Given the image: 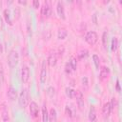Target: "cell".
Masks as SVG:
<instances>
[{
	"label": "cell",
	"mask_w": 122,
	"mask_h": 122,
	"mask_svg": "<svg viewBox=\"0 0 122 122\" xmlns=\"http://www.w3.org/2000/svg\"><path fill=\"white\" fill-rule=\"evenodd\" d=\"M89 119L91 121H95L96 120V112H95L94 107H92L90 109V112H89Z\"/></svg>",
	"instance_id": "44dd1931"
},
{
	"label": "cell",
	"mask_w": 122,
	"mask_h": 122,
	"mask_svg": "<svg viewBox=\"0 0 122 122\" xmlns=\"http://www.w3.org/2000/svg\"><path fill=\"white\" fill-rule=\"evenodd\" d=\"M42 121L43 122H48L49 121V112L47 110V106L44 103L42 107Z\"/></svg>",
	"instance_id": "9a60e30c"
},
{
	"label": "cell",
	"mask_w": 122,
	"mask_h": 122,
	"mask_svg": "<svg viewBox=\"0 0 122 122\" xmlns=\"http://www.w3.org/2000/svg\"><path fill=\"white\" fill-rule=\"evenodd\" d=\"M30 71L28 66H23L22 70H21V80L24 84H26L29 79H30Z\"/></svg>",
	"instance_id": "8992f818"
},
{
	"label": "cell",
	"mask_w": 122,
	"mask_h": 122,
	"mask_svg": "<svg viewBox=\"0 0 122 122\" xmlns=\"http://www.w3.org/2000/svg\"><path fill=\"white\" fill-rule=\"evenodd\" d=\"M47 94L50 96V97H53V95L55 94V90L53 87H49L47 89Z\"/></svg>",
	"instance_id": "4316f807"
},
{
	"label": "cell",
	"mask_w": 122,
	"mask_h": 122,
	"mask_svg": "<svg viewBox=\"0 0 122 122\" xmlns=\"http://www.w3.org/2000/svg\"><path fill=\"white\" fill-rule=\"evenodd\" d=\"M92 60H93V64H94V67L96 70H99V67H100V59H99V56L96 55V54H93L92 55Z\"/></svg>",
	"instance_id": "d4e9b609"
},
{
	"label": "cell",
	"mask_w": 122,
	"mask_h": 122,
	"mask_svg": "<svg viewBox=\"0 0 122 122\" xmlns=\"http://www.w3.org/2000/svg\"><path fill=\"white\" fill-rule=\"evenodd\" d=\"M69 62H70V64H71V68H72L73 71H76V68H77V62H76V58L72 56V57H71V58H70Z\"/></svg>",
	"instance_id": "484cf974"
},
{
	"label": "cell",
	"mask_w": 122,
	"mask_h": 122,
	"mask_svg": "<svg viewBox=\"0 0 122 122\" xmlns=\"http://www.w3.org/2000/svg\"><path fill=\"white\" fill-rule=\"evenodd\" d=\"M109 38V35H108V32L107 31H104L103 34H102V44H103V47L105 50H107V46H108V39Z\"/></svg>",
	"instance_id": "7402d4cb"
},
{
	"label": "cell",
	"mask_w": 122,
	"mask_h": 122,
	"mask_svg": "<svg viewBox=\"0 0 122 122\" xmlns=\"http://www.w3.org/2000/svg\"><path fill=\"white\" fill-rule=\"evenodd\" d=\"M118 49V38L117 37H113L112 39V44H111V50L112 51H116Z\"/></svg>",
	"instance_id": "d6986e66"
},
{
	"label": "cell",
	"mask_w": 122,
	"mask_h": 122,
	"mask_svg": "<svg viewBox=\"0 0 122 122\" xmlns=\"http://www.w3.org/2000/svg\"><path fill=\"white\" fill-rule=\"evenodd\" d=\"M115 89H116V91H117L118 92H120L121 89H120V84H119V80H118V79L116 80V85H115Z\"/></svg>",
	"instance_id": "1f68e13d"
},
{
	"label": "cell",
	"mask_w": 122,
	"mask_h": 122,
	"mask_svg": "<svg viewBox=\"0 0 122 122\" xmlns=\"http://www.w3.org/2000/svg\"><path fill=\"white\" fill-rule=\"evenodd\" d=\"M112 112V108H111V105H110V102H107L103 105V108H102V115H103V118L104 119H107L110 114Z\"/></svg>",
	"instance_id": "30bf717a"
},
{
	"label": "cell",
	"mask_w": 122,
	"mask_h": 122,
	"mask_svg": "<svg viewBox=\"0 0 122 122\" xmlns=\"http://www.w3.org/2000/svg\"><path fill=\"white\" fill-rule=\"evenodd\" d=\"M13 3V0H7V4L8 5H11Z\"/></svg>",
	"instance_id": "e575fe53"
},
{
	"label": "cell",
	"mask_w": 122,
	"mask_h": 122,
	"mask_svg": "<svg viewBox=\"0 0 122 122\" xmlns=\"http://www.w3.org/2000/svg\"><path fill=\"white\" fill-rule=\"evenodd\" d=\"M56 11H57L58 16H59L61 19H63V20L66 19V16H65V10H64V5H63V3H62L61 0H59V1L57 2V5H56Z\"/></svg>",
	"instance_id": "52a82bcc"
},
{
	"label": "cell",
	"mask_w": 122,
	"mask_h": 122,
	"mask_svg": "<svg viewBox=\"0 0 122 122\" xmlns=\"http://www.w3.org/2000/svg\"><path fill=\"white\" fill-rule=\"evenodd\" d=\"M30 101V94H29V91L28 89H23L18 96V104L20 106V108L25 109Z\"/></svg>",
	"instance_id": "6da1fadb"
},
{
	"label": "cell",
	"mask_w": 122,
	"mask_h": 122,
	"mask_svg": "<svg viewBox=\"0 0 122 122\" xmlns=\"http://www.w3.org/2000/svg\"><path fill=\"white\" fill-rule=\"evenodd\" d=\"M57 120V113H56V111L55 109H51L50 111V113H49V121H51V122H54Z\"/></svg>",
	"instance_id": "ac0fdd59"
},
{
	"label": "cell",
	"mask_w": 122,
	"mask_h": 122,
	"mask_svg": "<svg viewBox=\"0 0 122 122\" xmlns=\"http://www.w3.org/2000/svg\"><path fill=\"white\" fill-rule=\"evenodd\" d=\"M92 22H93L95 25H97V24H98V20H97V13H96V12H94V13L92 14Z\"/></svg>",
	"instance_id": "f546056e"
},
{
	"label": "cell",
	"mask_w": 122,
	"mask_h": 122,
	"mask_svg": "<svg viewBox=\"0 0 122 122\" xmlns=\"http://www.w3.org/2000/svg\"><path fill=\"white\" fill-rule=\"evenodd\" d=\"M47 62H48L49 66L54 67V66L56 65V63H57V54H56V52H51V53L49 55Z\"/></svg>",
	"instance_id": "4fadbf2b"
},
{
	"label": "cell",
	"mask_w": 122,
	"mask_h": 122,
	"mask_svg": "<svg viewBox=\"0 0 122 122\" xmlns=\"http://www.w3.org/2000/svg\"><path fill=\"white\" fill-rule=\"evenodd\" d=\"M3 14H4V18H5V21L10 25V26H12V21L10 20V10L7 9V10H4V12H3Z\"/></svg>",
	"instance_id": "ffe728a7"
},
{
	"label": "cell",
	"mask_w": 122,
	"mask_h": 122,
	"mask_svg": "<svg viewBox=\"0 0 122 122\" xmlns=\"http://www.w3.org/2000/svg\"><path fill=\"white\" fill-rule=\"evenodd\" d=\"M1 114H2V120H3V121H9V120H10V117H9V112H8V109L6 108V105H5L4 103L2 104Z\"/></svg>",
	"instance_id": "5bb4252c"
},
{
	"label": "cell",
	"mask_w": 122,
	"mask_h": 122,
	"mask_svg": "<svg viewBox=\"0 0 122 122\" xmlns=\"http://www.w3.org/2000/svg\"><path fill=\"white\" fill-rule=\"evenodd\" d=\"M88 56H89V51H88V50H85V49L79 51L78 53H77V58H78L79 60L86 59Z\"/></svg>",
	"instance_id": "2e32d148"
},
{
	"label": "cell",
	"mask_w": 122,
	"mask_h": 122,
	"mask_svg": "<svg viewBox=\"0 0 122 122\" xmlns=\"http://www.w3.org/2000/svg\"><path fill=\"white\" fill-rule=\"evenodd\" d=\"M76 5L79 8H81V6H82V0H76Z\"/></svg>",
	"instance_id": "836d02e7"
},
{
	"label": "cell",
	"mask_w": 122,
	"mask_h": 122,
	"mask_svg": "<svg viewBox=\"0 0 122 122\" xmlns=\"http://www.w3.org/2000/svg\"><path fill=\"white\" fill-rule=\"evenodd\" d=\"M81 83H82V87L84 89V91H88L89 89V80H88V77L87 76H83L82 79H81Z\"/></svg>",
	"instance_id": "cb8c5ba5"
},
{
	"label": "cell",
	"mask_w": 122,
	"mask_h": 122,
	"mask_svg": "<svg viewBox=\"0 0 122 122\" xmlns=\"http://www.w3.org/2000/svg\"><path fill=\"white\" fill-rule=\"evenodd\" d=\"M0 51H2V44H1V42H0Z\"/></svg>",
	"instance_id": "8d00e7d4"
},
{
	"label": "cell",
	"mask_w": 122,
	"mask_h": 122,
	"mask_svg": "<svg viewBox=\"0 0 122 122\" xmlns=\"http://www.w3.org/2000/svg\"><path fill=\"white\" fill-rule=\"evenodd\" d=\"M32 6L34 9H38L39 8V0H32Z\"/></svg>",
	"instance_id": "4dcf8cb0"
},
{
	"label": "cell",
	"mask_w": 122,
	"mask_h": 122,
	"mask_svg": "<svg viewBox=\"0 0 122 122\" xmlns=\"http://www.w3.org/2000/svg\"><path fill=\"white\" fill-rule=\"evenodd\" d=\"M71 71H73V70H72V68H71L70 62H67L66 65H65V72L68 73V74H70Z\"/></svg>",
	"instance_id": "83f0119b"
},
{
	"label": "cell",
	"mask_w": 122,
	"mask_h": 122,
	"mask_svg": "<svg viewBox=\"0 0 122 122\" xmlns=\"http://www.w3.org/2000/svg\"><path fill=\"white\" fill-rule=\"evenodd\" d=\"M76 99V103H77V107L78 109L83 112L85 109V103H84V97H83V93L80 91H75V97Z\"/></svg>",
	"instance_id": "277c9868"
},
{
	"label": "cell",
	"mask_w": 122,
	"mask_h": 122,
	"mask_svg": "<svg viewBox=\"0 0 122 122\" xmlns=\"http://www.w3.org/2000/svg\"><path fill=\"white\" fill-rule=\"evenodd\" d=\"M66 95L71 98V99H73L75 97V91L71 88H66Z\"/></svg>",
	"instance_id": "603a6c76"
},
{
	"label": "cell",
	"mask_w": 122,
	"mask_h": 122,
	"mask_svg": "<svg viewBox=\"0 0 122 122\" xmlns=\"http://www.w3.org/2000/svg\"><path fill=\"white\" fill-rule=\"evenodd\" d=\"M7 95H8V98L10 101H14L17 98V91H16V89L14 87H12V86H10L9 89H8Z\"/></svg>",
	"instance_id": "ba28073f"
},
{
	"label": "cell",
	"mask_w": 122,
	"mask_h": 122,
	"mask_svg": "<svg viewBox=\"0 0 122 122\" xmlns=\"http://www.w3.org/2000/svg\"><path fill=\"white\" fill-rule=\"evenodd\" d=\"M19 62V55L15 50H11L8 55V64L10 69L15 68Z\"/></svg>",
	"instance_id": "7a4b0ae2"
},
{
	"label": "cell",
	"mask_w": 122,
	"mask_h": 122,
	"mask_svg": "<svg viewBox=\"0 0 122 122\" xmlns=\"http://www.w3.org/2000/svg\"><path fill=\"white\" fill-rule=\"evenodd\" d=\"M110 1H111V0H103V3L107 5V4H109V3H110Z\"/></svg>",
	"instance_id": "d590c367"
},
{
	"label": "cell",
	"mask_w": 122,
	"mask_h": 122,
	"mask_svg": "<svg viewBox=\"0 0 122 122\" xmlns=\"http://www.w3.org/2000/svg\"><path fill=\"white\" fill-rule=\"evenodd\" d=\"M51 0H46V2L43 4L42 8H41V14L44 17H49L51 15Z\"/></svg>",
	"instance_id": "5b68a950"
},
{
	"label": "cell",
	"mask_w": 122,
	"mask_h": 122,
	"mask_svg": "<svg viewBox=\"0 0 122 122\" xmlns=\"http://www.w3.org/2000/svg\"><path fill=\"white\" fill-rule=\"evenodd\" d=\"M67 35H68V31H67L66 29H60V30H58V32H57V38H58L59 40L65 39V38L67 37Z\"/></svg>",
	"instance_id": "e0dca14e"
},
{
	"label": "cell",
	"mask_w": 122,
	"mask_h": 122,
	"mask_svg": "<svg viewBox=\"0 0 122 122\" xmlns=\"http://www.w3.org/2000/svg\"><path fill=\"white\" fill-rule=\"evenodd\" d=\"M85 41L89 45L94 46L97 43V41H98V35H97V33L95 31H93V30L88 31L86 33V35H85Z\"/></svg>",
	"instance_id": "3957f363"
},
{
	"label": "cell",
	"mask_w": 122,
	"mask_h": 122,
	"mask_svg": "<svg viewBox=\"0 0 122 122\" xmlns=\"http://www.w3.org/2000/svg\"><path fill=\"white\" fill-rule=\"evenodd\" d=\"M110 75V69L108 67H102L100 69V72H99V78L100 80H105L108 78V76Z\"/></svg>",
	"instance_id": "7c38bea8"
},
{
	"label": "cell",
	"mask_w": 122,
	"mask_h": 122,
	"mask_svg": "<svg viewBox=\"0 0 122 122\" xmlns=\"http://www.w3.org/2000/svg\"><path fill=\"white\" fill-rule=\"evenodd\" d=\"M88 2H92V1H94V0H87Z\"/></svg>",
	"instance_id": "ab89813d"
},
{
	"label": "cell",
	"mask_w": 122,
	"mask_h": 122,
	"mask_svg": "<svg viewBox=\"0 0 122 122\" xmlns=\"http://www.w3.org/2000/svg\"><path fill=\"white\" fill-rule=\"evenodd\" d=\"M38 111H39L38 105H37L34 101H31L30 104V115H31L33 118L37 117V115H38Z\"/></svg>",
	"instance_id": "9c48e42d"
},
{
	"label": "cell",
	"mask_w": 122,
	"mask_h": 122,
	"mask_svg": "<svg viewBox=\"0 0 122 122\" xmlns=\"http://www.w3.org/2000/svg\"><path fill=\"white\" fill-rule=\"evenodd\" d=\"M68 1H69L70 3H72V2H73V0H68Z\"/></svg>",
	"instance_id": "74e56055"
},
{
	"label": "cell",
	"mask_w": 122,
	"mask_h": 122,
	"mask_svg": "<svg viewBox=\"0 0 122 122\" xmlns=\"http://www.w3.org/2000/svg\"><path fill=\"white\" fill-rule=\"evenodd\" d=\"M1 77H2V74H0V83H1V81H2V80H1Z\"/></svg>",
	"instance_id": "f35d334b"
},
{
	"label": "cell",
	"mask_w": 122,
	"mask_h": 122,
	"mask_svg": "<svg viewBox=\"0 0 122 122\" xmlns=\"http://www.w3.org/2000/svg\"><path fill=\"white\" fill-rule=\"evenodd\" d=\"M40 83L44 84L47 80V69H46V61H43L42 63V69H41V72H40Z\"/></svg>",
	"instance_id": "8fae6325"
},
{
	"label": "cell",
	"mask_w": 122,
	"mask_h": 122,
	"mask_svg": "<svg viewBox=\"0 0 122 122\" xmlns=\"http://www.w3.org/2000/svg\"><path fill=\"white\" fill-rule=\"evenodd\" d=\"M65 113H66L69 117H72V116H73V112H71V109L69 106H66V107H65Z\"/></svg>",
	"instance_id": "f1b7e54d"
},
{
	"label": "cell",
	"mask_w": 122,
	"mask_h": 122,
	"mask_svg": "<svg viewBox=\"0 0 122 122\" xmlns=\"http://www.w3.org/2000/svg\"><path fill=\"white\" fill-rule=\"evenodd\" d=\"M18 3L20 4V5H26L27 4V0H18Z\"/></svg>",
	"instance_id": "d6a6232c"
}]
</instances>
